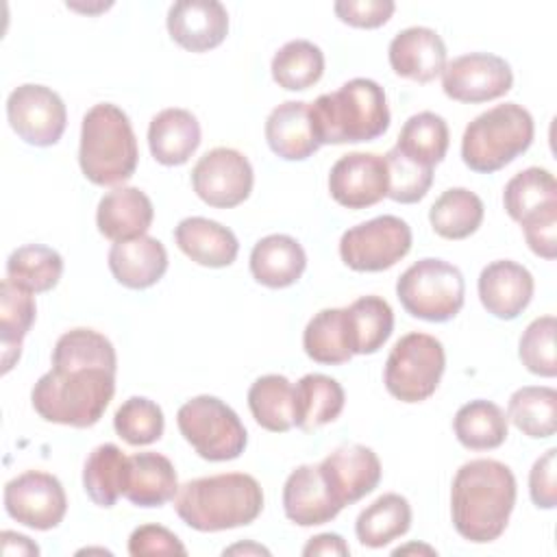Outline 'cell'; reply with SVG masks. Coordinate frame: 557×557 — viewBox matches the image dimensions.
Segmentation results:
<instances>
[{
	"label": "cell",
	"instance_id": "cell-19",
	"mask_svg": "<svg viewBox=\"0 0 557 557\" xmlns=\"http://www.w3.org/2000/svg\"><path fill=\"white\" fill-rule=\"evenodd\" d=\"M387 57L398 76L416 83H431L446 65V46L433 28L411 26L389 41Z\"/></svg>",
	"mask_w": 557,
	"mask_h": 557
},
{
	"label": "cell",
	"instance_id": "cell-9",
	"mask_svg": "<svg viewBox=\"0 0 557 557\" xmlns=\"http://www.w3.org/2000/svg\"><path fill=\"white\" fill-rule=\"evenodd\" d=\"M446 368L444 346L429 333H407L385 361V387L400 403H422L435 394Z\"/></svg>",
	"mask_w": 557,
	"mask_h": 557
},
{
	"label": "cell",
	"instance_id": "cell-24",
	"mask_svg": "<svg viewBox=\"0 0 557 557\" xmlns=\"http://www.w3.org/2000/svg\"><path fill=\"white\" fill-rule=\"evenodd\" d=\"M265 139L272 152L285 161H302L311 157L320 144L313 135L309 102L287 100L274 107L265 120Z\"/></svg>",
	"mask_w": 557,
	"mask_h": 557
},
{
	"label": "cell",
	"instance_id": "cell-12",
	"mask_svg": "<svg viewBox=\"0 0 557 557\" xmlns=\"http://www.w3.org/2000/svg\"><path fill=\"white\" fill-rule=\"evenodd\" d=\"M252 165L235 148H213L205 152L194 170L191 185L196 196L215 209L242 205L252 191Z\"/></svg>",
	"mask_w": 557,
	"mask_h": 557
},
{
	"label": "cell",
	"instance_id": "cell-35",
	"mask_svg": "<svg viewBox=\"0 0 557 557\" xmlns=\"http://www.w3.org/2000/svg\"><path fill=\"white\" fill-rule=\"evenodd\" d=\"M352 355L376 352L392 335L394 311L381 296H361L346 307Z\"/></svg>",
	"mask_w": 557,
	"mask_h": 557
},
{
	"label": "cell",
	"instance_id": "cell-30",
	"mask_svg": "<svg viewBox=\"0 0 557 557\" xmlns=\"http://www.w3.org/2000/svg\"><path fill=\"white\" fill-rule=\"evenodd\" d=\"M35 322L33 292L4 278L0 285V346L2 374H7L22 355V342Z\"/></svg>",
	"mask_w": 557,
	"mask_h": 557
},
{
	"label": "cell",
	"instance_id": "cell-20",
	"mask_svg": "<svg viewBox=\"0 0 557 557\" xmlns=\"http://www.w3.org/2000/svg\"><path fill=\"white\" fill-rule=\"evenodd\" d=\"M283 509L287 520L298 527L331 522L342 507L333 500L318 466H298L283 485Z\"/></svg>",
	"mask_w": 557,
	"mask_h": 557
},
{
	"label": "cell",
	"instance_id": "cell-26",
	"mask_svg": "<svg viewBox=\"0 0 557 557\" xmlns=\"http://www.w3.org/2000/svg\"><path fill=\"white\" fill-rule=\"evenodd\" d=\"M200 144V124L187 109L159 111L148 126V146L161 165H183Z\"/></svg>",
	"mask_w": 557,
	"mask_h": 557
},
{
	"label": "cell",
	"instance_id": "cell-51",
	"mask_svg": "<svg viewBox=\"0 0 557 557\" xmlns=\"http://www.w3.org/2000/svg\"><path fill=\"white\" fill-rule=\"evenodd\" d=\"M237 553H244V555H248V553H255V555H270V550L263 548V546H259V544H235V546H231V548L224 550V555H237Z\"/></svg>",
	"mask_w": 557,
	"mask_h": 557
},
{
	"label": "cell",
	"instance_id": "cell-3",
	"mask_svg": "<svg viewBox=\"0 0 557 557\" xmlns=\"http://www.w3.org/2000/svg\"><path fill=\"white\" fill-rule=\"evenodd\" d=\"M174 509L196 531L237 529L257 520L263 509V490L244 472L200 476L178 487Z\"/></svg>",
	"mask_w": 557,
	"mask_h": 557
},
{
	"label": "cell",
	"instance_id": "cell-41",
	"mask_svg": "<svg viewBox=\"0 0 557 557\" xmlns=\"http://www.w3.org/2000/svg\"><path fill=\"white\" fill-rule=\"evenodd\" d=\"M272 78L287 91H302L315 85L324 74L322 50L307 39H294L272 57Z\"/></svg>",
	"mask_w": 557,
	"mask_h": 557
},
{
	"label": "cell",
	"instance_id": "cell-15",
	"mask_svg": "<svg viewBox=\"0 0 557 557\" xmlns=\"http://www.w3.org/2000/svg\"><path fill=\"white\" fill-rule=\"evenodd\" d=\"M329 191L346 209H366L387 196V163L383 154L348 152L329 172Z\"/></svg>",
	"mask_w": 557,
	"mask_h": 557
},
{
	"label": "cell",
	"instance_id": "cell-17",
	"mask_svg": "<svg viewBox=\"0 0 557 557\" xmlns=\"http://www.w3.org/2000/svg\"><path fill=\"white\" fill-rule=\"evenodd\" d=\"M170 37L189 52L220 46L228 33V13L218 0H178L168 11Z\"/></svg>",
	"mask_w": 557,
	"mask_h": 557
},
{
	"label": "cell",
	"instance_id": "cell-31",
	"mask_svg": "<svg viewBox=\"0 0 557 557\" xmlns=\"http://www.w3.org/2000/svg\"><path fill=\"white\" fill-rule=\"evenodd\" d=\"M302 348L309 359L324 366H339L352 357L346 307L322 309L305 326Z\"/></svg>",
	"mask_w": 557,
	"mask_h": 557
},
{
	"label": "cell",
	"instance_id": "cell-27",
	"mask_svg": "<svg viewBox=\"0 0 557 557\" xmlns=\"http://www.w3.org/2000/svg\"><path fill=\"white\" fill-rule=\"evenodd\" d=\"M307 268L302 246L289 235H268L250 252V272L257 283L281 289L294 285Z\"/></svg>",
	"mask_w": 557,
	"mask_h": 557
},
{
	"label": "cell",
	"instance_id": "cell-39",
	"mask_svg": "<svg viewBox=\"0 0 557 557\" xmlns=\"http://www.w3.org/2000/svg\"><path fill=\"white\" fill-rule=\"evenodd\" d=\"M448 141L446 120L433 111H420L403 124L396 148L407 159L433 168L446 157Z\"/></svg>",
	"mask_w": 557,
	"mask_h": 557
},
{
	"label": "cell",
	"instance_id": "cell-42",
	"mask_svg": "<svg viewBox=\"0 0 557 557\" xmlns=\"http://www.w3.org/2000/svg\"><path fill=\"white\" fill-rule=\"evenodd\" d=\"M163 411L144 396H131L113 416L115 433L131 446H146L163 435Z\"/></svg>",
	"mask_w": 557,
	"mask_h": 557
},
{
	"label": "cell",
	"instance_id": "cell-23",
	"mask_svg": "<svg viewBox=\"0 0 557 557\" xmlns=\"http://www.w3.org/2000/svg\"><path fill=\"white\" fill-rule=\"evenodd\" d=\"M176 246L198 265L226 268L239 252L235 233L209 218H185L174 228Z\"/></svg>",
	"mask_w": 557,
	"mask_h": 557
},
{
	"label": "cell",
	"instance_id": "cell-43",
	"mask_svg": "<svg viewBox=\"0 0 557 557\" xmlns=\"http://www.w3.org/2000/svg\"><path fill=\"white\" fill-rule=\"evenodd\" d=\"M383 157L387 163V198L403 205L422 200L433 183V168L407 159L396 146Z\"/></svg>",
	"mask_w": 557,
	"mask_h": 557
},
{
	"label": "cell",
	"instance_id": "cell-1",
	"mask_svg": "<svg viewBox=\"0 0 557 557\" xmlns=\"http://www.w3.org/2000/svg\"><path fill=\"white\" fill-rule=\"evenodd\" d=\"M113 344L94 329L63 333L52 350V370L33 387V409L46 422L94 426L115 394Z\"/></svg>",
	"mask_w": 557,
	"mask_h": 557
},
{
	"label": "cell",
	"instance_id": "cell-16",
	"mask_svg": "<svg viewBox=\"0 0 557 557\" xmlns=\"http://www.w3.org/2000/svg\"><path fill=\"white\" fill-rule=\"evenodd\" d=\"M333 500L344 509L370 494L381 481V461L363 444H344L318 463Z\"/></svg>",
	"mask_w": 557,
	"mask_h": 557
},
{
	"label": "cell",
	"instance_id": "cell-14",
	"mask_svg": "<svg viewBox=\"0 0 557 557\" xmlns=\"http://www.w3.org/2000/svg\"><path fill=\"white\" fill-rule=\"evenodd\" d=\"M513 85L509 63L492 52L455 57L442 70V89L457 102H487L505 96Z\"/></svg>",
	"mask_w": 557,
	"mask_h": 557
},
{
	"label": "cell",
	"instance_id": "cell-48",
	"mask_svg": "<svg viewBox=\"0 0 557 557\" xmlns=\"http://www.w3.org/2000/svg\"><path fill=\"white\" fill-rule=\"evenodd\" d=\"M524 239L529 248L544 259H555L557 255V209L544 211L522 224Z\"/></svg>",
	"mask_w": 557,
	"mask_h": 557
},
{
	"label": "cell",
	"instance_id": "cell-52",
	"mask_svg": "<svg viewBox=\"0 0 557 557\" xmlns=\"http://www.w3.org/2000/svg\"><path fill=\"white\" fill-rule=\"evenodd\" d=\"M413 550H426V553H435L433 548H429V546H416V544H411V546H405V548H396L394 550V555H403V553H413Z\"/></svg>",
	"mask_w": 557,
	"mask_h": 557
},
{
	"label": "cell",
	"instance_id": "cell-4",
	"mask_svg": "<svg viewBox=\"0 0 557 557\" xmlns=\"http://www.w3.org/2000/svg\"><path fill=\"white\" fill-rule=\"evenodd\" d=\"M318 144H359L381 137L389 126L383 87L372 78H352L337 91L322 94L309 104Z\"/></svg>",
	"mask_w": 557,
	"mask_h": 557
},
{
	"label": "cell",
	"instance_id": "cell-33",
	"mask_svg": "<svg viewBox=\"0 0 557 557\" xmlns=\"http://www.w3.org/2000/svg\"><path fill=\"white\" fill-rule=\"evenodd\" d=\"M483 213V200L474 191L450 187L431 205L429 222L444 239H466L481 226Z\"/></svg>",
	"mask_w": 557,
	"mask_h": 557
},
{
	"label": "cell",
	"instance_id": "cell-28",
	"mask_svg": "<svg viewBox=\"0 0 557 557\" xmlns=\"http://www.w3.org/2000/svg\"><path fill=\"white\" fill-rule=\"evenodd\" d=\"M344 387L326 374H305L294 385V426L313 431L333 422L344 409Z\"/></svg>",
	"mask_w": 557,
	"mask_h": 557
},
{
	"label": "cell",
	"instance_id": "cell-50",
	"mask_svg": "<svg viewBox=\"0 0 557 557\" xmlns=\"http://www.w3.org/2000/svg\"><path fill=\"white\" fill-rule=\"evenodd\" d=\"M2 553L4 555H39V546L30 542V537L13 533V531H2Z\"/></svg>",
	"mask_w": 557,
	"mask_h": 557
},
{
	"label": "cell",
	"instance_id": "cell-2",
	"mask_svg": "<svg viewBox=\"0 0 557 557\" xmlns=\"http://www.w3.org/2000/svg\"><path fill=\"white\" fill-rule=\"evenodd\" d=\"M516 505V476L496 459L463 463L450 487V516L455 531L474 544L503 535Z\"/></svg>",
	"mask_w": 557,
	"mask_h": 557
},
{
	"label": "cell",
	"instance_id": "cell-29",
	"mask_svg": "<svg viewBox=\"0 0 557 557\" xmlns=\"http://www.w3.org/2000/svg\"><path fill=\"white\" fill-rule=\"evenodd\" d=\"M503 205L511 220L524 224L544 211L557 209V181L544 168H527L505 185Z\"/></svg>",
	"mask_w": 557,
	"mask_h": 557
},
{
	"label": "cell",
	"instance_id": "cell-32",
	"mask_svg": "<svg viewBox=\"0 0 557 557\" xmlns=\"http://www.w3.org/2000/svg\"><path fill=\"white\" fill-rule=\"evenodd\" d=\"M411 527V505L405 496L389 492L368 505L355 522L357 540L368 548H381L405 535Z\"/></svg>",
	"mask_w": 557,
	"mask_h": 557
},
{
	"label": "cell",
	"instance_id": "cell-18",
	"mask_svg": "<svg viewBox=\"0 0 557 557\" xmlns=\"http://www.w3.org/2000/svg\"><path fill=\"white\" fill-rule=\"evenodd\" d=\"M533 287L531 272L511 259L492 261L479 274L481 305L498 320L518 318L531 302Z\"/></svg>",
	"mask_w": 557,
	"mask_h": 557
},
{
	"label": "cell",
	"instance_id": "cell-45",
	"mask_svg": "<svg viewBox=\"0 0 557 557\" xmlns=\"http://www.w3.org/2000/svg\"><path fill=\"white\" fill-rule=\"evenodd\" d=\"M128 555H187L181 540L161 524H141L128 537Z\"/></svg>",
	"mask_w": 557,
	"mask_h": 557
},
{
	"label": "cell",
	"instance_id": "cell-6",
	"mask_svg": "<svg viewBox=\"0 0 557 557\" xmlns=\"http://www.w3.org/2000/svg\"><path fill=\"white\" fill-rule=\"evenodd\" d=\"M533 133V117L522 104H496L479 113L466 126L461 137V159L470 170L492 174L527 152Z\"/></svg>",
	"mask_w": 557,
	"mask_h": 557
},
{
	"label": "cell",
	"instance_id": "cell-49",
	"mask_svg": "<svg viewBox=\"0 0 557 557\" xmlns=\"http://www.w3.org/2000/svg\"><path fill=\"white\" fill-rule=\"evenodd\" d=\"M350 548L337 533H320L307 542L302 555H348Z\"/></svg>",
	"mask_w": 557,
	"mask_h": 557
},
{
	"label": "cell",
	"instance_id": "cell-46",
	"mask_svg": "<svg viewBox=\"0 0 557 557\" xmlns=\"http://www.w3.org/2000/svg\"><path fill=\"white\" fill-rule=\"evenodd\" d=\"M396 4L392 0H337L333 4L335 15L350 26L357 28H376L383 26L392 13H394Z\"/></svg>",
	"mask_w": 557,
	"mask_h": 557
},
{
	"label": "cell",
	"instance_id": "cell-11",
	"mask_svg": "<svg viewBox=\"0 0 557 557\" xmlns=\"http://www.w3.org/2000/svg\"><path fill=\"white\" fill-rule=\"evenodd\" d=\"M7 120L20 139L30 146L46 148L61 139L67 111L54 89L24 83L7 98Z\"/></svg>",
	"mask_w": 557,
	"mask_h": 557
},
{
	"label": "cell",
	"instance_id": "cell-44",
	"mask_svg": "<svg viewBox=\"0 0 557 557\" xmlns=\"http://www.w3.org/2000/svg\"><path fill=\"white\" fill-rule=\"evenodd\" d=\"M555 331L557 320L555 315L535 318L520 337V361L522 366L537 374V376H555L557 374V359H555Z\"/></svg>",
	"mask_w": 557,
	"mask_h": 557
},
{
	"label": "cell",
	"instance_id": "cell-5",
	"mask_svg": "<svg viewBox=\"0 0 557 557\" xmlns=\"http://www.w3.org/2000/svg\"><path fill=\"white\" fill-rule=\"evenodd\" d=\"M139 159L137 139L128 115L111 104H94L81 126L78 163L94 185H120L135 174Z\"/></svg>",
	"mask_w": 557,
	"mask_h": 557
},
{
	"label": "cell",
	"instance_id": "cell-10",
	"mask_svg": "<svg viewBox=\"0 0 557 557\" xmlns=\"http://www.w3.org/2000/svg\"><path fill=\"white\" fill-rule=\"evenodd\" d=\"M411 250V228L396 215H379L348 228L339 239L342 261L357 272H381Z\"/></svg>",
	"mask_w": 557,
	"mask_h": 557
},
{
	"label": "cell",
	"instance_id": "cell-36",
	"mask_svg": "<svg viewBox=\"0 0 557 557\" xmlns=\"http://www.w3.org/2000/svg\"><path fill=\"white\" fill-rule=\"evenodd\" d=\"M248 407L259 426L285 433L294 426V385L283 374L259 376L248 389Z\"/></svg>",
	"mask_w": 557,
	"mask_h": 557
},
{
	"label": "cell",
	"instance_id": "cell-22",
	"mask_svg": "<svg viewBox=\"0 0 557 557\" xmlns=\"http://www.w3.org/2000/svg\"><path fill=\"white\" fill-rule=\"evenodd\" d=\"M152 218L154 207L139 187H115L107 191L96 211L98 231L111 242L146 235Z\"/></svg>",
	"mask_w": 557,
	"mask_h": 557
},
{
	"label": "cell",
	"instance_id": "cell-37",
	"mask_svg": "<svg viewBox=\"0 0 557 557\" xmlns=\"http://www.w3.org/2000/svg\"><path fill=\"white\" fill-rule=\"evenodd\" d=\"M507 420L533 440L555 435L557 429V392L546 385H527L511 394Z\"/></svg>",
	"mask_w": 557,
	"mask_h": 557
},
{
	"label": "cell",
	"instance_id": "cell-13",
	"mask_svg": "<svg viewBox=\"0 0 557 557\" xmlns=\"http://www.w3.org/2000/svg\"><path fill=\"white\" fill-rule=\"evenodd\" d=\"M4 509L20 524L48 531L61 524L67 511V498L54 474L26 470L4 485Z\"/></svg>",
	"mask_w": 557,
	"mask_h": 557
},
{
	"label": "cell",
	"instance_id": "cell-40",
	"mask_svg": "<svg viewBox=\"0 0 557 557\" xmlns=\"http://www.w3.org/2000/svg\"><path fill=\"white\" fill-rule=\"evenodd\" d=\"M61 274V255L44 244L20 246L7 259V278L33 294L52 289L59 283Z\"/></svg>",
	"mask_w": 557,
	"mask_h": 557
},
{
	"label": "cell",
	"instance_id": "cell-38",
	"mask_svg": "<svg viewBox=\"0 0 557 557\" xmlns=\"http://www.w3.org/2000/svg\"><path fill=\"white\" fill-rule=\"evenodd\" d=\"M128 457L115 444L96 446L83 468V487L98 507H113L124 494Z\"/></svg>",
	"mask_w": 557,
	"mask_h": 557
},
{
	"label": "cell",
	"instance_id": "cell-21",
	"mask_svg": "<svg viewBox=\"0 0 557 557\" xmlns=\"http://www.w3.org/2000/svg\"><path fill=\"white\" fill-rule=\"evenodd\" d=\"M109 270L128 289H146L159 283L168 270V252L157 237L139 235L115 242L109 250Z\"/></svg>",
	"mask_w": 557,
	"mask_h": 557
},
{
	"label": "cell",
	"instance_id": "cell-7",
	"mask_svg": "<svg viewBox=\"0 0 557 557\" xmlns=\"http://www.w3.org/2000/svg\"><path fill=\"white\" fill-rule=\"evenodd\" d=\"M396 296L409 315L426 322H446L463 307V274L444 259L426 257L400 274Z\"/></svg>",
	"mask_w": 557,
	"mask_h": 557
},
{
	"label": "cell",
	"instance_id": "cell-47",
	"mask_svg": "<svg viewBox=\"0 0 557 557\" xmlns=\"http://www.w3.org/2000/svg\"><path fill=\"white\" fill-rule=\"evenodd\" d=\"M557 448H548L535 459L529 472V494L535 507L553 509L557 505Z\"/></svg>",
	"mask_w": 557,
	"mask_h": 557
},
{
	"label": "cell",
	"instance_id": "cell-34",
	"mask_svg": "<svg viewBox=\"0 0 557 557\" xmlns=\"http://www.w3.org/2000/svg\"><path fill=\"white\" fill-rule=\"evenodd\" d=\"M453 429L461 446L470 450H490L507 440V416L492 400L476 398L457 409Z\"/></svg>",
	"mask_w": 557,
	"mask_h": 557
},
{
	"label": "cell",
	"instance_id": "cell-25",
	"mask_svg": "<svg viewBox=\"0 0 557 557\" xmlns=\"http://www.w3.org/2000/svg\"><path fill=\"white\" fill-rule=\"evenodd\" d=\"M178 492L172 461L159 453H135L128 457L124 496L137 507H161Z\"/></svg>",
	"mask_w": 557,
	"mask_h": 557
},
{
	"label": "cell",
	"instance_id": "cell-8",
	"mask_svg": "<svg viewBox=\"0 0 557 557\" xmlns=\"http://www.w3.org/2000/svg\"><path fill=\"white\" fill-rule=\"evenodd\" d=\"M176 424L185 442L207 461L237 459L248 442L239 416L224 400L209 394L181 405Z\"/></svg>",
	"mask_w": 557,
	"mask_h": 557
}]
</instances>
